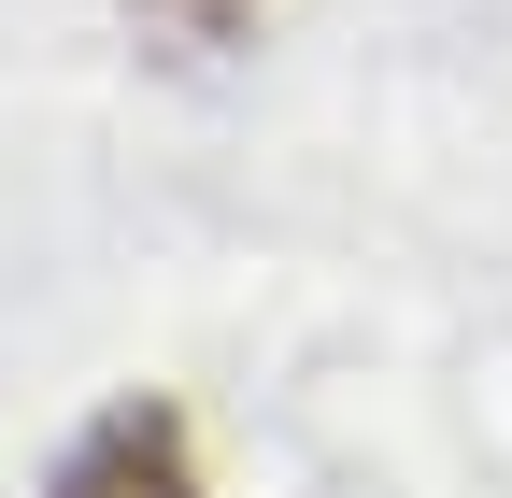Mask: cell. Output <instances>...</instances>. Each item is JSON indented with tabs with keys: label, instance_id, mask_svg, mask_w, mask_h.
Wrapping results in <instances>:
<instances>
[{
	"label": "cell",
	"instance_id": "obj_1",
	"mask_svg": "<svg viewBox=\"0 0 512 498\" xmlns=\"http://www.w3.org/2000/svg\"><path fill=\"white\" fill-rule=\"evenodd\" d=\"M43 498H200V442L171 399H114L72 427V456L43 470Z\"/></svg>",
	"mask_w": 512,
	"mask_h": 498
},
{
	"label": "cell",
	"instance_id": "obj_2",
	"mask_svg": "<svg viewBox=\"0 0 512 498\" xmlns=\"http://www.w3.org/2000/svg\"><path fill=\"white\" fill-rule=\"evenodd\" d=\"M256 15H271V0H143V29H157V43H185V57L256 43Z\"/></svg>",
	"mask_w": 512,
	"mask_h": 498
}]
</instances>
